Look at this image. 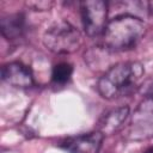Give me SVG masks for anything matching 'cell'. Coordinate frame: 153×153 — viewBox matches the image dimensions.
Returning <instances> with one entry per match:
<instances>
[{"mask_svg": "<svg viewBox=\"0 0 153 153\" xmlns=\"http://www.w3.org/2000/svg\"><path fill=\"white\" fill-rule=\"evenodd\" d=\"M1 35L8 41L19 39L25 32V17L22 13H12L0 19Z\"/></svg>", "mask_w": 153, "mask_h": 153, "instance_id": "cell-9", "label": "cell"}, {"mask_svg": "<svg viewBox=\"0 0 153 153\" xmlns=\"http://www.w3.org/2000/svg\"><path fill=\"white\" fill-rule=\"evenodd\" d=\"M143 153H153V147H149V148H147Z\"/></svg>", "mask_w": 153, "mask_h": 153, "instance_id": "cell-13", "label": "cell"}, {"mask_svg": "<svg viewBox=\"0 0 153 153\" xmlns=\"http://www.w3.org/2000/svg\"><path fill=\"white\" fill-rule=\"evenodd\" d=\"M129 116L128 106H118L106 111L97 123V130L103 135H112L118 131Z\"/></svg>", "mask_w": 153, "mask_h": 153, "instance_id": "cell-8", "label": "cell"}, {"mask_svg": "<svg viewBox=\"0 0 153 153\" xmlns=\"http://www.w3.org/2000/svg\"><path fill=\"white\" fill-rule=\"evenodd\" d=\"M73 74V66L68 62H60L53 67L51 80L55 84H66Z\"/></svg>", "mask_w": 153, "mask_h": 153, "instance_id": "cell-10", "label": "cell"}, {"mask_svg": "<svg viewBox=\"0 0 153 153\" xmlns=\"http://www.w3.org/2000/svg\"><path fill=\"white\" fill-rule=\"evenodd\" d=\"M1 79L17 88H30L35 85V78L31 68L20 61L5 63L1 68Z\"/></svg>", "mask_w": 153, "mask_h": 153, "instance_id": "cell-6", "label": "cell"}, {"mask_svg": "<svg viewBox=\"0 0 153 153\" xmlns=\"http://www.w3.org/2000/svg\"><path fill=\"white\" fill-rule=\"evenodd\" d=\"M80 14L84 31L90 37L103 35L108 24V4L103 0H85L80 2Z\"/></svg>", "mask_w": 153, "mask_h": 153, "instance_id": "cell-4", "label": "cell"}, {"mask_svg": "<svg viewBox=\"0 0 153 153\" xmlns=\"http://www.w3.org/2000/svg\"><path fill=\"white\" fill-rule=\"evenodd\" d=\"M30 6H35V10H49L53 5V2L47 1H39V2H30Z\"/></svg>", "mask_w": 153, "mask_h": 153, "instance_id": "cell-11", "label": "cell"}, {"mask_svg": "<svg viewBox=\"0 0 153 153\" xmlns=\"http://www.w3.org/2000/svg\"><path fill=\"white\" fill-rule=\"evenodd\" d=\"M146 33V24L131 14H121L108 22L102 35L104 48L122 51L134 48Z\"/></svg>", "mask_w": 153, "mask_h": 153, "instance_id": "cell-2", "label": "cell"}, {"mask_svg": "<svg viewBox=\"0 0 153 153\" xmlns=\"http://www.w3.org/2000/svg\"><path fill=\"white\" fill-rule=\"evenodd\" d=\"M127 135L131 140H145L153 135V94L146 96L135 109Z\"/></svg>", "mask_w": 153, "mask_h": 153, "instance_id": "cell-5", "label": "cell"}, {"mask_svg": "<svg viewBox=\"0 0 153 153\" xmlns=\"http://www.w3.org/2000/svg\"><path fill=\"white\" fill-rule=\"evenodd\" d=\"M104 135L98 130L87 134L71 136L60 143V147L68 153H98Z\"/></svg>", "mask_w": 153, "mask_h": 153, "instance_id": "cell-7", "label": "cell"}, {"mask_svg": "<svg viewBox=\"0 0 153 153\" xmlns=\"http://www.w3.org/2000/svg\"><path fill=\"white\" fill-rule=\"evenodd\" d=\"M82 43L80 31L66 20L54 23L43 35L44 47L55 54H72Z\"/></svg>", "mask_w": 153, "mask_h": 153, "instance_id": "cell-3", "label": "cell"}, {"mask_svg": "<svg viewBox=\"0 0 153 153\" xmlns=\"http://www.w3.org/2000/svg\"><path fill=\"white\" fill-rule=\"evenodd\" d=\"M143 75L145 68L140 62H118L98 79L97 90L103 98L109 100L128 97L141 87Z\"/></svg>", "mask_w": 153, "mask_h": 153, "instance_id": "cell-1", "label": "cell"}, {"mask_svg": "<svg viewBox=\"0 0 153 153\" xmlns=\"http://www.w3.org/2000/svg\"><path fill=\"white\" fill-rule=\"evenodd\" d=\"M148 11H149L151 16L153 17V1H149L148 2Z\"/></svg>", "mask_w": 153, "mask_h": 153, "instance_id": "cell-12", "label": "cell"}]
</instances>
